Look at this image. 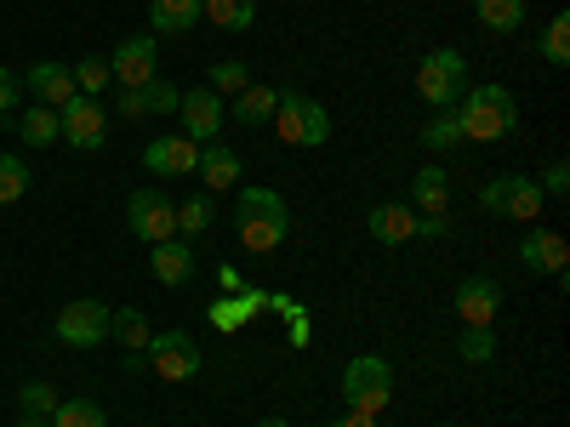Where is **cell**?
Listing matches in <instances>:
<instances>
[{"mask_svg": "<svg viewBox=\"0 0 570 427\" xmlns=\"http://www.w3.org/2000/svg\"><path fill=\"white\" fill-rule=\"evenodd\" d=\"M234 234H240L246 251H274L292 234V206L274 188H240V200H234Z\"/></svg>", "mask_w": 570, "mask_h": 427, "instance_id": "6da1fadb", "label": "cell"}, {"mask_svg": "<svg viewBox=\"0 0 570 427\" xmlns=\"http://www.w3.org/2000/svg\"><path fill=\"white\" fill-rule=\"evenodd\" d=\"M456 126H462V142H502L519 126L513 91H502V86H468L462 103H456Z\"/></svg>", "mask_w": 570, "mask_h": 427, "instance_id": "7a4b0ae2", "label": "cell"}, {"mask_svg": "<svg viewBox=\"0 0 570 427\" xmlns=\"http://www.w3.org/2000/svg\"><path fill=\"white\" fill-rule=\"evenodd\" d=\"M274 131H279V142H292V149H320L331 137V115H325V103L308 98V91H279Z\"/></svg>", "mask_w": 570, "mask_h": 427, "instance_id": "3957f363", "label": "cell"}, {"mask_svg": "<svg viewBox=\"0 0 570 427\" xmlns=\"http://www.w3.org/2000/svg\"><path fill=\"white\" fill-rule=\"evenodd\" d=\"M416 91H422V103H434V109H456L462 103L468 63H462L456 46H434V52L416 63Z\"/></svg>", "mask_w": 570, "mask_h": 427, "instance_id": "277c9868", "label": "cell"}, {"mask_svg": "<svg viewBox=\"0 0 570 427\" xmlns=\"http://www.w3.org/2000/svg\"><path fill=\"white\" fill-rule=\"evenodd\" d=\"M343 399H348V410H365V416L389 410V399H394V365H389L383 354L348 359V370H343Z\"/></svg>", "mask_w": 570, "mask_h": 427, "instance_id": "5b68a950", "label": "cell"}, {"mask_svg": "<svg viewBox=\"0 0 570 427\" xmlns=\"http://www.w3.org/2000/svg\"><path fill=\"white\" fill-rule=\"evenodd\" d=\"M149 370L160 383H188V376H200V342L188 337V330H155L149 337Z\"/></svg>", "mask_w": 570, "mask_h": 427, "instance_id": "8992f818", "label": "cell"}, {"mask_svg": "<svg viewBox=\"0 0 570 427\" xmlns=\"http://www.w3.org/2000/svg\"><path fill=\"white\" fill-rule=\"evenodd\" d=\"M126 234H137L142 246H160L177 234V211L171 200L160 195V188H137V195L126 200Z\"/></svg>", "mask_w": 570, "mask_h": 427, "instance_id": "52a82bcc", "label": "cell"}, {"mask_svg": "<svg viewBox=\"0 0 570 427\" xmlns=\"http://www.w3.org/2000/svg\"><path fill=\"white\" fill-rule=\"evenodd\" d=\"M58 120H63V142H69V149H104V137H109V115H104V103L98 98H80V91H75V98L58 109Z\"/></svg>", "mask_w": 570, "mask_h": 427, "instance_id": "ba28073f", "label": "cell"}, {"mask_svg": "<svg viewBox=\"0 0 570 427\" xmlns=\"http://www.w3.org/2000/svg\"><path fill=\"white\" fill-rule=\"evenodd\" d=\"M155 58H160V46H155V34H126L115 52H109V75H115V86H149L155 80Z\"/></svg>", "mask_w": 570, "mask_h": 427, "instance_id": "9c48e42d", "label": "cell"}, {"mask_svg": "<svg viewBox=\"0 0 570 427\" xmlns=\"http://www.w3.org/2000/svg\"><path fill=\"white\" fill-rule=\"evenodd\" d=\"M104 337H109V308H104V302L80 297V302H69V308L58 314V342H69V348H98Z\"/></svg>", "mask_w": 570, "mask_h": 427, "instance_id": "30bf717a", "label": "cell"}, {"mask_svg": "<svg viewBox=\"0 0 570 427\" xmlns=\"http://www.w3.org/2000/svg\"><path fill=\"white\" fill-rule=\"evenodd\" d=\"M142 166H149L155 177H171V182H177V177H195V166H200V142H195V137H183V131H177V137H155L149 149H142Z\"/></svg>", "mask_w": 570, "mask_h": 427, "instance_id": "8fae6325", "label": "cell"}, {"mask_svg": "<svg viewBox=\"0 0 570 427\" xmlns=\"http://www.w3.org/2000/svg\"><path fill=\"white\" fill-rule=\"evenodd\" d=\"M177 115H183V137H195V142H217V131H223V98H217L212 86L183 91Z\"/></svg>", "mask_w": 570, "mask_h": 427, "instance_id": "7c38bea8", "label": "cell"}, {"mask_svg": "<svg viewBox=\"0 0 570 427\" xmlns=\"http://www.w3.org/2000/svg\"><path fill=\"white\" fill-rule=\"evenodd\" d=\"M497 308H502V285H497L491 274H468V279L456 285V314H462V325H491Z\"/></svg>", "mask_w": 570, "mask_h": 427, "instance_id": "4fadbf2b", "label": "cell"}, {"mask_svg": "<svg viewBox=\"0 0 570 427\" xmlns=\"http://www.w3.org/2000/svg\"><path fill=\"white\" fill-rule=\"evenodd\" d=\"M519 257H525V268H537V274H553V279H564V262H570V251H564V240L553 228H525V240H519Z\"/></svg>", "mask_w": 570, "mask_h": 427, "instance_id": "5bb4252c", "label": "cell"}, {"mask_svg": "<svg viewBox=\"0 0 570 427\" xmlns=\"http://www.w3.org/2000/svg\"><path fill=\"white\" fill-rule=\"evenodd\" d=\"M195 177L206 182V195H223V188H240V155L228 142H200V166Z\"/></svg>", "mask_w": 570, "mask_h": 427, "instance_id": "9a60e30c", "label": "cell"}, {"mask_svg": "<svg viewBox=\"0 0 570 427\" xmlns=\"http://www.w3.org/2000/svg\"><path fill=\"white\" fill-rule=\"evenodd\" d=\"M23 86L35 91V103H46V109H63V103L75 98V75H69L63 63H35V69L23 75Z\"/></svg>", "mask_w": 570, "mask_h": 427, "instance_id": "2e32d148", "label": "cell"}, {"mask_svg": "<svg viewBox=\"0 0 570 427\" xmlns=\"http://www.w3.org/2000/svg\"><path fill=\"white\" fill-rule=\"evenodd\" d=\"M411 206H416L422 217H445V211H451V177H445L440 166H422V171L411 177Z\"/></svg>", "mask_w": 570, "mask_h": 427, "instance_id": "e0dca14e", "label": "cell"}, {"mask_svg": "<svg viewBox=\"0 0 570 427\" xmlns=\"http://www.w3.org/2000/svg\"><path fill=\"white\" fill-rule=\"evenodd\" d=\"M149 262H155V279H160V285H188V279H195V246L177 240V234L155 246Z\"/></svg>", "mask_w": 570, "mask_h": 427, "instance_id": "ac0fdd59", "label": "cell"}, {"mask_svg": "<svg viewBox=\"0 0 570 427\" xmlns=\"http://www.w3.org/2000/svg\"><path fill=\"white\" fill-rule=\"evenodd\" d=\"M365 228H371V240H383V246H405V240H416V217H411L405 206H371Z\"/></svg>", "mask_w": 570, "mask_h": 427, "instance_id": "d6986e66", "label": "cell"}, {"mask_svg": "<svg viewBox=\"0 0 570 427\" xmlns=\"http://www.w3.org/2000/svg\"><path fill=\"white\" fill-rule=\"evenodd\" d=\"M502 217H513V222H537L542 217V188L531 182V177H519V171H508V200H502Z\"/></svg>", "mask_w": 570, "mask_h": 427, "instance_id": "ffe728a7", "label": "cell"}, {"mask_svg": "<svg viewBox=\"0 0 570 427\" xmlns=\"http://www.w3.org/2000/svg\"><path fill=\"white\" fill-rule=\"evenodd\" d=\"M149 23L155 34H188L200 23V0H149Z\"/></svg>", "mask_w": 570, "mask_h": 427, "instance_id": "44dd1931", "label": "cell"}, {"mask_svg": "<svg viewBox=\"0 0 570 427\" xmlns=\"http://www.w3.org/2000/svg\"><path fill=\"white\" fill-rule=\"evenodd\" d=\"M18 137L29 142V149H46V142H58V137H63V120H58V109H46V103H29V109H18Z\"/></svg>", "mask_w": 570, "mask_h": 427, "instance_id": "7402d4cb", "label": "cell"}, {"mask_svg": "<svg viewBox=\"0 0 570 427\" xmlns=\"http://www.w3.org/2000/svg\"><path fill=\"white\" fill-rule=\"evenodd\" d=\"M257 308H268V297H263V291H234V297L212 302V308H206V319H212L217 330H240Z\"/></svg>", "mask_w": 570, "mask_h": 427, "instance_id": "603a6c76", "label": "cell"}, {"mask_svg": "<svg viewBox=\"0 0 570 427\" xmlns=\"http://www.w3.org/2000/svg\"><path fill=\"white\" fill-rule=\"evenodd\" d=\"M109 337H115L126 354H142L155 330H149V319H142V308H109Z\"/></svg>", "mask_w": 570, "mask_h": 427, "instance_id": "cb8c5ba5", "label": "cell"}, {"mask_svg": "<svg viewBox=\"0 0 570 427\" xmlns=\"http://www.w3.org/2000/svg\"><path fill=\"white\" fill-rule=\"evenodd\" d=\"M473 18L491 34H513V29H525V0H473Z\"/></svg>", "mask_w": 570, "mask_h": 427, "instance_id": "d4e9b609", "label": "cell"}, {"mask_svg": "<svg viewBox=\"0 0 570 427\" xmlns=\"http://www.w3.org/2000/svg\"><path fill=\"white\" fill-rule=\"evenodd\" d=\"M274 103H279V91L252 80L240 98H234V120H240V126H263V120H274Z\"/></svg>", "mask_w": 570, "mask_h": 427, "instance_id": "484cf974", "label": "cell"}, {"mask_svg": "<svg viewBox=\"0 0 570 427\" xmlns=\"http://www.w3.org/2000/svg\"><path fill=\"white\" fill-rule=\"evenodd\" d=\"M200 18H212L217 29H252L257 0H200Z\"/></svg>", "mask_w": 570, "mask_h": 427, "instance_id": "4316f807", "label": "cell"}, {"mask_svg": "<svg viewBox=\"0 0 570 427\" xmlns=\"http://www.w3.org/2000/svg\"><path fill=\"white\" fill-rule=\"evenodd\" d=\"M52 427H109V416H104L98 399H58Z\"/></svg>", "mask_w": 570, "mask_h": 427, "instance_id": "83f0119b", "label": "cell"}, {"mask_svg": "<svg viewBox=\"0 0 570 427\" xmlns=\"http://www.w3.org/2000/svg\"><path fill=\"white\" fill-rule=\"evenodd\" d=\"M456 354H462L468 365H491V359H497V330H491V325H462Z\"/></svg>", "mask_w": 570, "mask_h": 427, "instance_id": "f1b7e54d", "label": "cell"}, {"mask_svg": "<svg viewBox=\"0 0 570 427\" xmlns=\"http://www.w3.org/2000/svg\"><path fill=\"white\" fill-rule=\"evenodd\" d=\"M246 86H252V69H246L240 58H223V63H212V91H217V98H240Z\"/></svg>", "mask_w": 570, "mask_h": 427, "instance_id": "f546056e", "label": "cell"}, {"mask_svg": "<svg viewBox=\"0 0 570 427\" xmlns=\"http://www.w3.org/2000/svg\"><path fill=\"white\" fill-rule=\"evenodd\" d=\"M212 228V195H195L177 206V240H195V234Z\"/></svg>", "mask_w": 570, "mask_h": 427, "instance_id": "4dcf8cb0", "label": "cell"}, {"mask_svg": "<svg viewBox=\"0 0 570 427\" xmlns=\"http://www.w3.org/2000/svg\"><path fill=\"white\" fill-rule=\"evenodd\" d=\"M29 195V166L18 155H0V206H18Z\"/></svg>", "mask_w": 570, "mask_h": 427, "instance_id": "1f68e13d", "label": "cell"}, {"mask_svg": "<svg viewBox=\"0 0 570 427\" xmlns=\"http://www.w3.org/2000/svg\"><path fill=\"white\" fill-rule=\"evenodd\" d=\"M462 142V126H456V109H440L434 120L422 126V149H456Z\"/></svg>", "mask_w": 570, "mask_h": 427, "instance_id": "d6a6232c", "label": "cell"}, {"mask_svg": "<svg viewBox=\"0 0 570 427\" xmlns=\"http://www.w3.org/2000/svg\"><path fill=\"white\" fill-rule=\"evenodd\" d=\"M69 75H75L80 98H98V91L115 80V75H109V58H80V69H69Z\"/></svg>", "mask_w": 570, "mask_h": 427, "instance_id": "836d02e7", "label": "cell"}, {"mask_svg": "<svg viewBox=\"0 0 570 427\" xmlns=\"http://www.w3.org/2000/svg\"><path fill=\"white\" fill-rule=\"evenodd\" d=\"M542 58H548L553 69L570 63V12H559V18L548 23V34H542Z\"/></svg>", "mask_w": 570, "mask_h": 427, "instance_id": "e575fe53", "label": "cell"}, {"mask_svg": "<svg viewBox=\"0 0 570 427\" xmlns=\"http://www.w3.org/2000/svg\"><path fill=\"white\" fill-rule=\"evenodd\" d=\"M142 91V115H171L183 103V91L171 80H149V86H137Z\"/></svg>", "mask_w": 570, "mask_h": 427, "instance_id": "d590c367", "label": "cell"}, {"mask_svg": "<svg viewBox=\"0 0 570 427\" xmlns=\"http://www.w3.org/2000/svg\"><path fill=\"white\" fill-rule=\"evenodd\" d=\"M18 405H23V416H52V410H58V394L46 388V383H23Z\"/></svg>", "mask_w": 570, "mask_h": 427, "instance_id": "8d00e7d4", "label": "cell"}, {"mask_svg": "<svg viewBox=\"0 0 570 427\" xmlns=\"http://www.w3.org/2000/svg\"><path fill=\"white\" fill-rule=\"evenodd\" d=\"M18 103H23V80L12 69H0V120L18 115Z\"/></svg>", "mask_w": 570, "mask_h": 427, "instance_id": "74e56055", "label": "cell"}, {"mask_svg": "<svg viewBox=\"0 0 570 427\" xmlns=\"http://www.w3.org/2000/svg\"><path fill=\"white\" fill-rule=\"evenodd\" d=\"M502 200H508V177H491V182L480 188V206H485L491 217H502Z\"/></svg>", "mask_w": 570, "mask_h": 427, "instance_id": "f35d334b", "label": "cell"}, {"mask_svg": "<svg viewBox=\"0 0 570 427\" xmlns=\"http://www.w3.org/2000/svg\"><path fill=\"white\" fill-rule=\"evenodd\" d=\"M537 188H542V195H564V188H570V166H564V160H553V166H548V177H542Z\"/></svg>", "mask_w": 570, "mask_h": 427, "instance_id": "ab89813d", "label": "cell"}, {"mask_svg": "<svg viewBox=\"0 0 570 427\" xmlns=\"http://www.w3.org/2000/svg\"><path fill=\"white\" fill-rule=\"evenodd\" d=\"M115 109H120L126 120H149V115H142V91H137V86H131V91L120 86V103H115Z\"/></svg>", "mask_w": 570, "mask_h": 427, "instance_id": "60d3db41", "label": "cell"}, {"mask_svg": "<svg viewBox=\"0 0 570 427\" xmlns=\"http://www.w3.org/2000/svg\"><path fill=\"white\" fill-rule=\"evenodd\" d=\"M416 234H422V240H445V234H451V217H416Z\"/></svg>", "mask_w": 570, "mask_h": 427, "instance_id": "b9f144b4", "label": "cell"}, {"mask_svg": "<svg viewBox=\"0 0 570 427\" xmlns=\"http://www.w3.org/2000/svg\"><path fill=\"white\" fill-rule=\"evenodd\" d=\"M331 427H376V416H365V410H343Z\"/></svg>", "mask_w": 570, "mask_h": 427, "instance_id": "7bdbcfd3", "label": "cell"}, {"mask_svg": "<svg viewBox=\"0 0 570 427\" xmlns=\"http://www.w3.org/2000/svg\"><path fill=\"white\" fill-rule=\"evenodd\" d=\"M18 427H52V416H23Z\"/></svg>", "mask_w": 570, "mask_h": 427, "instance_id": "ee69618b", "label": "cell"}, {"mask_svg": "<svg viewBox=\"0 0 570 427\" xmlns=\"http://www.w3.org/2000/svg\"><path fill=\"white\" fill-rule=\"evenodd\" d=\"M257 427H292V421H285V416H263Z\"/></svg>", "mask_w": 570, "mask_h": 427, "instance_id": "f6af8a7d", "label": "cell"}]
</instances>
